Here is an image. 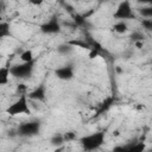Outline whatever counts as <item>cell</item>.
Instances as JSON below:
<instances>
[{"instance_id":"8","label":"cell","mask_w":152,"mask_h":152,"mask_svg":"<svg viewBox=\"0 0 152 152\" xmlns=\"http://www.w3.org/2000/svg\"><path fill=\"white\" fill-rule=\"evenodd\" d=\"M27 99L28 100H32V101H45V97H46V88H45V84L42 83L39 84L36 89H33L32 91H30L28 94H26Z\"/></svg>"},{"instance_id":"19","label":"cell","mask_w":152,"mask_h":152,"mask_svg":"<svg viewBox=\"0 0 152 152\" xmlns=\"http://www.w3.org/2000/svg\"><path fill=\"white\" fill-rule=\"evenodd\" d=\"M63 138H64V142H69V141L76 140V133L75 132H66V133L63 134Z\"/></svg>"},{"instance_id":"1","label":"cell","mask_w":152,"mask_h":152,"mask_svg":"<svg viewBox=\"0 0 152 152\" xmlns=\"http://www.w3.org/2000/svg\"><path fill=\"white\" fill-rule=\"evenodd\" d=\"M5 112H6V114H8L11 116H15V115H20V114L30 115L31 109H30V106H28V99H27L26 94L20 95L12 104H10L5 109Z\"/></svg>"},{"instance_id":"7","label":"cell","mask_w":152,"mask_h":152,"mask_svg":"<svg viewBox=\"0 0 152 152\" xmlns=\"http://www.w3.org/2000/svg\"><path fill=\"white\" fill-rule=\"evenodd\" d=\"M55 75L57 78H59L62 81H69V80L74 78V66L70 64L59 66L55 70Z\"/></svg>"},{"instance_id":"3","label":"cell","mask_w":152,"mask_h":152,"mask_svg":"<svg viewBox=\"0 0 152 152\" xmlns=\"http://www.w3.org/2000/svg\"><path fill=\"white\" fill-rule=\"evenodd\" d=\"M34 63L36 61L33 59L30 62H23L20 64H14L13 66H10V74L19 80L30 78L34 70Z\"/></svg>"},{"instance_id":"20","label":"cell","mask_w":152,"mask_h":152,"mask_svg":"<svg viewBox=\"0 0 152 152\" xmlns=\"http://www.w3.org/2000/svg\"><path fill=\"white\" fill-rule=\"evenodd\" d=\"M140 14L142 17H146V18H151L152 17V7H144V8H140L139 10Z\"/></svg>"},{"instance_id":"24","label":"cell","mask_w":152,"mask_h":152,"mask_svg":"<svg viewBox=\"0 0 152 152\" xmlns=\"http://www.w3.org/2000/svg\"><path fill=\"white\" fill-rule=\"evenodd\" d=\"M28 2L31 5H34V6H40L44 2V0H28Z\"/></svg>"},{"instance_id":"6","label":"cell","mask_w":152,"mask_h":152,"mask_svg":"<svg viewBox=\"0 0 152 152\" xmlns=\"http://www.w3.org/2000/svg\"><path fill=\"white\" fill-rule=\"evenodd\" d=\"M61 30H62V26L56 15H53L50 20L40 25V31L45 34H56V33H59Z\"/></svg>"},{"instance_id":"11","label":"cell","mask_w":152,"mask_h":152,"mask_svg":"<svg viewBox=\"0 0 152 152\" xmlns=\"http://www.w3.org/2000/svg\"><path fill=\"white\" fill-rule=\"evenodd\" d=\"M10 66H1L0 68V86H5L8 83L10 77Z\"/></svg>"},{"instance_id":"2","label":"cell","mask_w":152,"mask_h":152,"mask_svg":"<svg viewBox=\"0 0 152 152\" xmlns=\"http://www.w3.org/2000/svg\"><path fill=\"white\" fill-rule=\"evenodd\" d=\"M104 133L103 132H96L89 135H84L82 138L78 139L81 146L83 147V150L86 151H94L97 150L99 147H101L104 142Z\"/></svg>"},{"instance_id":"21","label":"cell","mask_w":152,"mask_h":152,"mask_svg":"<svg viewBox=\"0 0 152 152\" xmlns=\"http://www.w3.org/2000/svg\"><path fill=\"white\" fill-rule=\"evenodd\" d=\"M141 24H142L144 28H146L147 31H151L152 30V20L151 19H144Z\"/></svg>"},{"instance_id":"26","label":"cell","mask_w":152,"mask_h":152,"mask_svg":"<svg viewBox=\"0 0 152 152\" xmlns=\"http://www.w3.org/2000/svg\"><path fill=\"white\" fill-rule=\"evenodd\" d=\"M135 43V46L138 48V49H140L141 46H142V42H134Z\"/></svg>"},{"instance_id":"14","label":"cell","mask_w":152,"mask_h":152,"mask_svg":"<svg viewBox=\"0 0 152 152\" xmlns=\"http://www.w3.org/2000/svg\"><path fill=\"white\" fill-rule=\"evenodd\" d=\"M74 50V46H71L70 44L68 43H64V44H61L57 46V51L62 55H66V53H70L71 51Z\"/></svg>"},{"instance_id":"10","label":"cell","mask_w":152,"mask_h":152,"mask_svg":"<svg viewBox=\"0 0 152 152\" xmlns=\"http://www.w3.org/2000/svg\"><path fill=\"white\" fill-rule=\"evenodd\" d=\"M66 43L74 48H82V49L90 50V44L88 43L87 39H71V40H68Z\"/></svg>"},{"instance_id":"4","label":"cell","mask_w":152,"mask_h":152,"mask_svg":"<svg viewBox=\"0 0 152 152\" xmlns=\"http://www.w3.org/2000/svg\"><path fill=\"white\" fill-rule=\"evenodd\" d=\"M42 124L40 121H27L23 122L17 128V134L19 137H33L39 134Z\"/></svg>"},{"instance_id":"5","label":"cell","mask_w":152,"mask_h":152,"mask_svg":"<svg viewBox=\"0 0 152 152\" xmlns=\"http://www.w3.org/2000/svg\"><path fill=\"white\" fill-rule=\"evenodd\" d=\"M113 17L119 20H129V19H135V13L132 10L131 2L128 0H124L118 5Z\"/></svg>"},{"instance_id":"13","label":"cell","mask_w":152,"mask_h":152,"mask_svg":"<svg viewBox=\"0 0 152 152\" xmlns=\"http://www.w3.org/2000/svg\"><path fill=\"white\" fill-rule=\"evenodd\" d=\"M113 30H114L116 33L122 34V33H125V32L128 31V26H127V24H126L124 20H120V21H118L116 24L113 25Z\"/></svg>"},{"instance_id":"17","label":"cell","mask_w":152,"mask_h":152,"mask_svg":"<svg viewBox=\"0 0 152 152\" xmlns=\"http://www.w3.org/2000/svg\"><path fill=\"white\" fill-rule=\"evenodd\" d=\"M74 23L76 24V26H86L87 19L83 17V14H75L74 15Z\"/></svg>"},{"instance_id":"25","label":"cell","mask_w":152,"mask_h":152,"mask_svg":"<svg viewBox=\"0 0 152 152\" xmlns=\"http://www.w3.org/2000/svg\"><path fill=\"white\" fill-rule=\"evenodd\" d=\"M139 4H151L152 0H137Z\"/></svg>"},{"instance_id":"18","label":"cell","mask_w":152,"mask_h":152,"mask_svg":"<svg viewBox=\"0 0 152 152\" xmlns=\"http://www.w3.org/2000/svg\"><path fill=\"white\" fill-rule=\"evenodd\" d=\"M131 40H133V42H142L144 40V34L141 33V32H138V31H135V32H133L132 34H131Z\"/></svg>"},{"instance_id":"22","label":"cell","mask_w":152,"mask_h":152,"mask_svg":"<svg viewBox=\"0 0 152 152\" xmlns=\"http://www.w3.org/2000/svg\"><path fill=\"white\" fill-rule=\"evenodd\" d=\"M26 90H27V87H26L24 83H20V84H18V87H17V93H18L19 95L26 94Z\"/></svg>"},{"instance_id":"12","label":"cell","mask_w":152,"mask_h":152,"mask_svg":"<svg viewBox=\"0 0 152 152\" xmlns=\"http://www.w3.org/2000/svg\"><path fill=\"white\" fill-rule=\"evenodd\" d=\"M11 27L10 24L6 21H0V39L6 38V37H11Z\"/></svg>"},{"instance_id":"27","label":"cell","mask_w":152,"mask_h":152,"mask_svg":"<svg viewBox=\"0 0 152 152\" xmlns=\"http://www.w3.org/2000/svg\"><path fill=\"white\" fill-rule=\"evenodd\" d=\"M4 10V4L2 2H0V13H1V11ZM0 21H1V15H0Z\"/></svg>"},{"instance_id":"9","label":"cell","mask_w":152,"mask_h":152,"mask_svg":"<svg viewBox=\"0 0 152 152\" xmlns=\"http://www.w3.org/2000/svg\"><path fill=\"white\" fill-rule=\"evenodd\" d=\"M114 101H115V99H114V96H108V97H106L102 102H101V104L99 106V109H97V115H100V114H102L103 112H107L113 104H114Z\"/></svg>"},{"instance_id":"15","label":"cell","mask_w":152,"mask_h":152,"mask_svg":"<svg viewBox=\"0 0 152 152\" xmlns=\"http://www.w3.org/2000/svg\"><path fill=\"white\" fill-rule=\"evenodd\" d=\"M50 144L52 146H62L64 144V138H63V134H55L51 140H50Z\"/></svg>"},{"instance_id":"16","label":"cell","mask_w":152,"mask_h":152,"mask_svg":"<svg viewBox=\"0 0 152 152\" xmlns=\"http://www.w3.org/2000/svg\"><path fill=\"white\" fill-rule=\"evenodd\" d=\"M20 59L21 62H30V61H33L34 59V56H33V52L32 50H25L20 53Z\"/></svg>"},{"instance_id":"23","label":"cell","mask_w":152,"mask_h":152,"mask_svg":"<svg viewBox=\"0 0 152 152\" xmlns=\"http://www.w3.org/2000/svg\"><path fill=\"white\" fill-rule=\"evenodd\" d=\"M100 53H101V52H99L97 50H95V49H90V50H89V58L93 59V58L97 57Z\"/></svg>"}]
</instances>
